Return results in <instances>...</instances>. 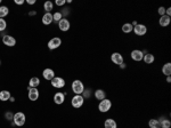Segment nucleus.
Masks as SVG:
<instances>
[{"mask_svg":"<svg viewBox=\"0 0 171 128\" xmlns=\"http://www.w3.org/2000/svg\"><path fill=\"white\" fill-rule=\"evenodd\" d=\"M111 61L114 63V64L120 65V64H122V63L124 62V59H123V56H122V54H121V53L115 51V53H113V54L111 55Z\"/></svg>","mask_w":171,"mask_h":128,"instance_id":"8","label":"nucleus"},{"mask_svg":"<svg viewBox=\"0 0 171 128\" xmlns=\"http://www.w3.org/2000/svg\"><path fill=\"white\" fill-rule=\"evenodd\" d=\"M35 14H37L35 12H30V13H29V15H31V16H33V15H35Z\"/></svg>","mask_w":171,"mask_h":128,"instance_id":"38","label":"nucleus"},{"mask_svg":"<svg viewBox=\"0 0 171 128\" xmlns=\"http://www.w3.org/2000/svg\"><path fill=\"white\" fill-rule=\"evenodd\" d=\"M60 45H62V39L58 37H55V38H52L48 41V48L50 51H54V49H57Z\"/></svg>","mask_w":171,"mask_h":128,"instance_id":"6","label":"nucleus"},{"mask_svg":"<svg viewBox=\"0 0 171 128\" xmlns=\"http://www.w3.org/2000/svg\"><path fill=\"white\" fill-rule=\"evenodd\" d=\"M167 82H171V77L170 76H168V77H167Z\"/></svg>","mask_w":171,"mask_h":128,"instance_id":"37","label":"nucleus"},{"mask_svg":"<svg viewBox=\"0 0 171 128\" xmlns=\"http://www.w3.org/2000/svg\"><path fill=\"white\" fill-rule=\"evenodd\" d=\"M40 85V79L38 77H33L30 79L29 81V87L30 88H38V86Z\"/></svg>","mask_w":171,"mask_h":128,"instance_id":"19","label":"nucleus"},{"mask_svg":"<svg viewBox=\"0 0 171 128\" xmlns=\"http://www.w3.org/2000/svg\"><path fill=\"white\" fill-rule=\"evenodd\" d=\"M130 56H131L132 61H135V62H140V61H143L144 53H143V51H140V49H134V51H131Z\"/></svg>","mask_w":171,"mask_h":128,"instance_id":"9","label":"nucleus"},{"mask_svg":"<svg viewBox=\"0 0 171 128\" xmlns=\"http://www.w3.org/2000/svg\"><path fill=\"white\" fill-rule=\"evenodd\" d=\"M14 2H15L16 5H23V4L25 2V1H24V0H15Z\"/></svg>","mask_w":171,"mask_h":128,"instance_id":"34","label":"nucleus"},{"mask_svg":"<svg viewBox=\"0 0 171 128\" xmlns=\"http://www.w3.org/2000/svg\"><path fill=\"white\" fill-rule=\"evenodd\" d=\"M171 22V18L169 16H167V15H163V16L160 17V20H159V24L162 26V27H165V26H168L170 24Z\"/></svg>","mask_w":171,"mask_h":128,"instance_id":"16","label":"nucleus"},{"mask_svg":"<svg viewBox=\"0 0 171 128\" xmlns=\"http://www.w3.org/2000/svg\"><path fill=\"white\" fill-rule=\"evenodd\" d=\"M0 65H1V61H0Z\"/></svg>","mask_w":171,"mask_h":128,"instance_id":"40","label":"nucleus"},{"mask_svg":"<svg viewBox=\"0 0 171 128\" xmlns=\"http://www.w3.org/2000/svg\"><path fill=\"white\" fill-rule=\"evenodd\" d=\"M72 90L75 95H82L85 92V85L81 80H74L72 82Z\"/></svg>","mask_w":171,"mask_h":128,"instance_id":"1","label":"nucleus"},{"mask_svg":"<svg viewBox=\"0 0 171 128\" xmlns=\"http://www.w3.org/2000/svg\"><path fill=\"white\" fill-rule=\"evenodd\" d=\"M157 13L160 14V16H163V15H165V8L161 6V7H159V10H157Z\"/></svg>","mask_w":171,"mask_h":128,"instance_id":"30","label":"nucleus"},{"mask_svg":"<svg viewBox=\"0 0 171 128\" xmlns=\"http://www.w3.org/2000/svg\"><path fill=\"white\" fill-rule=\"evenodd\" d=\"M132 30H134V26L131 23H124L122 25V32H124V33H130V32H132Z\"/></svg>","mask_w":171,"mask_h":128,"instance_id":"23","label":"nucleus"},{"mask_svg":"<svg viewBox=\"0 0 171 128\" xmlns=\"http://www.w3.org/2000/svg\"><path fill=\"white\" fill-rule=\"evenodd\" d=\"M148 126H149V128H161L160 120L159 119H151L149 121H148Z\"/></svg>","mask_w":171,"mask_h":128,"instance_id":"24","label":"nucleus"},{"mask_svg":"<svg viewBox=\"0 0 171 128\" xmlns=\"http://www.w3.org/2000/svg\"><path fill=\"white\" fill-rule=\"evenodd\" d=\"M6 27H7V23H6V21H5L4 18H0V32H1V31H5Z\"/></svg>","mask_w":171,"mask_h":128,"instance_id":"29","label":"nucleus"},{"mask_svg":"<svg viewBox=\"0 0 171 128\" xmlns=\"http://www.w3.org/2000/svg\"><path fill=\"white\" fill-rule=\"evenodd\" d=\"M65 2H66L65 0H56V1H55V4H56L57 6H64Z\"/></svg>","mask_w":171,"mask_h":128,"instance_id":"32","label":"nucleus"},{"mask_svg":"<svg viewBox=\"0 0 171 128\" xmlns=\"http://www.w3.org/2000/svg\"><path fill=\"white\" fill-rule=\"evenodd\" d=\"M143 61L145 62V64H152L155 61V56H154L153 54H151V53H146V54H144Z\"/></svg>","mask_w":171,"mask_h":128,"instance_id":"18","label":"nucleus"},{"mask_svg":"<svg viewBox=\"0 0 171 128\" xmlns=\"http://www.w3.org/2000/svg\"><path fill=\"white\" fill-rule=\"evenodd\" d=\"M5 117H6V119L7 120H13V118H14V114H13L11 112H6Z\"/></svg>","mask_w":171,"mask_h":128,"instance_id":"31","label":"nucleus"},{"mask_svg":"<svg viewBox=\"0 0 171 128\" xmlns=\"http://www.w3.org/2000/svg\"><path fill=\"white\" fill-rule=\"evenodd\" d=\"M29 100L30 101H37L38 98H39V90H38V88H30L29 87Z\"/></svg>","mask_w":171,"mask_h":128,"instance_id":"12","label":"nucleus"},{"mask_svg":"<svg viewBox=\"0 0 171 128\" xmlns=\"http://www.w3.org/2000/svg\"><path fill=\"white\" fill-rule=\"evenodd\" d=\"M51 86L55 87V88L60 89V88H63V87L65 86V80L60 77H55L52 80H51Z\"/></svg>","mask_w":171,"mask_h":128,"instance_id":"10","label":"nucleus"},{"mask_svg":"<svg viewBox=\"0 0 171 128\" xmlns=\"http://www.w3.org/2000/svg\"><path fill=\"white\" fill-rule=\"evenodd\" d=\"M10 97H11V94L8 90H1L0 92V101L6 102V101H8Z\"/></svg>","mask_w":171,"mask_h":128,"instance_id":"20","label":"nucleus"},{"mask_svg":"<svg viewBox=\"0 0 171 128\" xmlns=\"http://www.w3.org/2000/svg\"><path fill=\"white\" fill-rule=\"evenodd\" d=\"M119 67H120V68H121V69H126V67H127V65H126V63H124V62H123V63H122V64H120Z\"/></svg>","mask_w":171,"mask_h":128,"instance_id":"36","label":"nucleus"},{"mask_svg":"<svg viewBox=\"0 0 171 128\" xmlns=\"http://www.w3.org/2000/svg\"><path fill=\"white\" fill-rule=\"evenodd\" d=\"M42 76L43 78L46 79V80H49V81H51L54 78H55V72H54V70L50 68H47L43 70L42 72Z\"/></svg>","mask_w":171,"mask_h":128,"instance_id":"13","label":"nucleus"},{"mask_svg":"<svg viewBox=\"0 0 171 128\" xmlns=\"http://www.w3.org/2000/svg\"><path fill=\"white\" fill-rule=\"evenodd\" d=\"M112 108V101L108 100V98H104L102 101H99V104H98V110L103 113H106L111 110Z\"/></svg>","mask_w":171,"mask_h":128,"instance_id":"2","label":"nucleus"},{"mask_svg":"<svg viewBox=\"0 0 171 128\" xmlns=\"http://www.w3.org/2000/svg\"><path fill=\"white\" fill-rule=\"evenodd\" d=\"M162 73L164 74V76H167V77L171 74V63L170 62L165 63V64L162 67Z\"/></svg>","mask_w":171,"mask_h":128,"instance_id":"22","label":"nucleus"},{"mask_svg":"<svg viewBox=\"0 0 171 128\" xmlns=\"http://www.w3.org/2000/svg\"><path fill=\"white\" fill-rule=\"evenodd\" d=\"M58 27H60V31H63V32H66L70 30V21H68V18H62L60 22H58Z\"/></svg>","mask_w":171,"mask_h":128,"instance_id":"11","label":"nucleus"},{"mask_svg":"<svg viewBox=\"0 0 171 128\" xmlns=\"http://www.w3.org/2000/svg\"><path fill=\"white\" fill-rule=\"evenodd\" d=\"M52 8H54V4L51 1H46L43 4V9H45L46 13H50L51 10H52Z\"/></svg>","mask_w":171,"mask_h":128,"instance_id":"26","label":"nucleus"},{"mask_svg":"<svg viewBox=\"0 0 171 128\" xmlns=\"http://www.w3.org/2000/svg\"><path fill=\"white\" fill-rule=\"evenodd\" d=\"M104 128H118V124L114 119L108 118L104 121Z\"/></svg>","mask_w":171,"mask_h":128,"instance_id":"15","label":"nucleus"},{"mask_svg":"<svg viewBox=\"0 0 171 128\" xmlns=\"http://www.w3.org/2000/svg\"><path fill=\"white\" fill-rule=\"evenodd\" d=\"M136 35L138 37H143L147 33V26L144 25V24H137V25L134 26V30H132Z\"/></svg>","mask_w":171,"mask_h":128,"instance_id":"5","label":"nucleus"},{"mask_svg":"<svg viewBox=\"0 0 171 128\" xmlns=\"http://www.w3.org/2000/svg\"><path fill=\"white\" fill-rule=\"evenodd\" d=\"M0 4H1V0H0Z\"/></svg>","mask_w":171,"mask_h":128,"instance_id":"41","label":"nucleus"},{"mask_svg":"<svg viewBox=\"0 0 171 128\" xmlns=\"http://www.w3.org/2000/svg\"><path fill=\"white\" fill-rule=\"evenodd\" d=\"M83 103H85V98H83L82 95H75V96H73L72 100H71V104H72V106L75 108V109L81 108V106L83 105Z\"/></svg>","mask_w":171,"mask_h":128,"instance_id":"4","label":"nucleus"},{"mask_svg":"<svg viewBox=\"0 0 171 128\" xmlns=\"http://www.w3.org/2000/svg\"><path fill=\"white\" fill-rule=\"evenodd\" d=\"M26 2H27L29 5H34V4H35V0H27Z\"/></svg>","mask_w":171,"mask_h":128,"instance_id":"35","label":"nucleus"},{"mask_svg":"<svg viewBox=\"0 0 171 128\" xmlns=\"http://www.w3.org/2000/svg\"><path fill=\"white\" fill-rule=\"evenodd\" d=\"M95 97H96V100H98V101H102L104 98H106V93H105V90H103V89H97V90L95 92Z\"/></svg>","mask_w":171,"mask_h":128,"instance_id":"21","label":"nucleus"},{"mask_svg":"<svg viewBox=\"0 0 171 128\" xmlns=\"http://www.w3.org/2000/svg\"><path fill=\"white\" fill-rule=\"evenodd\" d=\"M65 101V94H63V93H56V94L54 95V102L55 104H57V105H60V104H63Z\"/></svg>","mask_w":171,"mask_h":128,"instance_id":"14","label":"nucleus"},{"mask_svg":"<svg viewBox=\"0 0 171 128\" xmlns=\"http://www.w3.org/2000/svg\"><path fill=\"white\" fill-rule=\"evenodd\" d=\"M54 21H52V14L51 13H45V15L42 16V23L45 25H49L51 24Z\"/></svg>","mask_w":171,"mask_h":128,"instance_id":"17","label":"nucleus"},{"mask_svg":"<svg viewBox=\"0 0 171 128\" xmlns=\"http://www.w3.org/2000/svg\"><path fill=\"white\" fill-rule=\"evenodd\" d=\"M63 18V14L60 13V12H57V13H55V14H52V21H55V22H60V20Z\"/></svg>","mask_w":171,"mask_h":128,"instance_id":"28","label":"nucleus"},{"mask_svg":"<svg viewBox=\"0 0 171 128\" xmlns=\"http://www.w3.org/2000/svg\"><path fill=\"white\" fill-rule=\"evenodd\" d=\"M25 114L23 113V112H16L15 114H14V118H13V121H14V124L18 126V127H21V126H23L24 124H25Z\"/></svg>","mask_w":171,"mask_h":128,"instance_id":"3","label":"nucleus"},{"mask_svg":"<svg viewBox=\"0 0 171 128\" xmlns=\"http://www.w3.org/2000/svg\"><path fill=\"white\" fill-rule=\"evenodd\" d=\"M2 43L5 46H8V47H14L16 45V39L13 37V35H9V34H6L2 37Z\"/></svg>","mask_w":171,"mask_h":128,"instance_id":"7","label":"nucleus"},{"mask_svg":"<svg viewBox=\"0 0 171 128\" xmlns=\"http://www.w3.org/2000/svg\"><path fill=\"white\" fill-rule=\"evenodd\" d=\"M9 14V9L7 6H0V18H4Z\"/></svg>","mask_w":171,"mask_h":128,"instance_id":"25","label":"nucleus"},{"mask_svg":"<svg viewBox=\"0 0 171 128\" xmlns=\"http://www.w3.org/2000/svg\"><path fill=\"white\" fill-rule=\"evenodd\" d=\"M160 125L161 128H170L171 127V121L169 119H161L160 120Z\"/></svg>","mask_w":171,"mask_h":128,"instance_id":"27","label":"nucleus"},{"mask_svg":"<svg viewBox=\"0 0 171 128\" xmlns=\"http://www.w3.org/2000/svg\"><path fill=\"white\" fill-rule=\"evenodd\" d=\"M165 15L169 16V17L171 16V8L170 7H169V8H165Z\"/></svg>","mask_w":171,"mask_h":128,"instance_id":"33","label":"nucleus"},{"mask_svg":"<svg viewBox=\"0 0 171 128\" xmlns=\"http://www.w3.org/2000/svg\"><path fill=\"white\" fill-rule=\"evenodd\" d=\"M9 100H10V102H15V98H14V97H10Z\"/></svg>","mask_w":171,"mask_h":128,"instance_id":"39","label":"nucleus"}]
</instances>
